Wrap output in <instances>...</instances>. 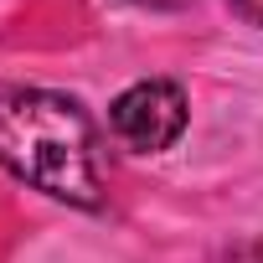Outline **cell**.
Here are the masks:
<instances>
[{"label": "cell", "mask_w": 263, "mask_h": 263, "mask_svg": "<svg viewBox=\"0 0 263 263\" xmlns=\"http://www.w3.org/2000/svg\"><path fill=\"white\" fill-rule=\"evenodd\" d=\"M135 6H181V0H135Z\"/></svg>", "instance_id": "cell-4"}, {"label": "cell", "mask_w": 263, "mask_h": 263, "mask_svg": "<svg viewBox=\"0 0 263 263\" xmlns=\"http://www.w3.org/2000/svg\"><path fill=\"white\" fill-rule=\"evenodd\" d=\"M0 171L72 206L103 201L93 124L72 98L47 88L0 83Z\"/></svg>", "instance_id": "cell-1"}, {"label": "cell", "mask_w": 263, "mask_h": 263, "mask_svg": "<svg viewBox=\"0 0 263 263\" xmlns=\"http://www.w3.org/2000/svg\"><path fill=\"white\" fill-rule=\"evenodd\" d=\"M232 11H237L248 26H263V0H232Z\"/></svg>", "instance_id": "cell-3"}, {"label": "cell", "mask_w": 263, "mask_h": 263, "mask_svg": "<svg viewBox=\"0 0 263 263\" xmlns=\"http://www.w3.org/2000/svg\"><path fill=\"white\" fill-rule=\"evenodd\" d=\"M108 124L119 145L140 150V155H155V150H171L186 129V93L165 78H145L135 88H124L108 108Z\"/></svg>", "instance_id": "cell-2"}]
</instances>
